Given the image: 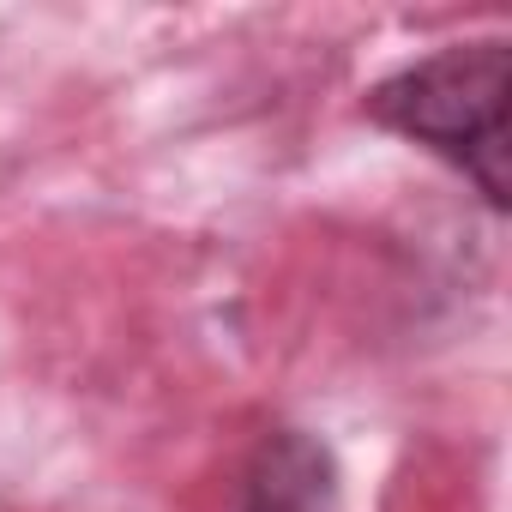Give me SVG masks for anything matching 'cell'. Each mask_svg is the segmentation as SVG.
<instances>
[{
  "mask_svg": "<svg viewBox=\"0 0 512 512\" xmlns=\"http://www.w3.org/2000/svg\"><path fill=\"white\" fill-rule=\"evenodd\" d=\"M235 512H344L338 452L308 428H272L247 458Z\"/></svg>",
  "mask_w": 512,
  "mask_h": 512,
  "instance_id": "7a4b0ae2",
  "label": "cell"
},
{
  "mask_svg": "<svg viewBox=\"0 0 512 512\" xmlns=\"http://www.w3.org/2000/svg\"><path fill=\"white\" fill-rule=\"evenodd\" d=\"M506 79L512 43L470 37L368 85L362 115L464 175L488 211H506Z\"/></svg>",
  "mask_w": 512,
  "mask_h": 512,
  "instance_id": "6da1fadb",
  "label": "cell"
}]
</instances>
